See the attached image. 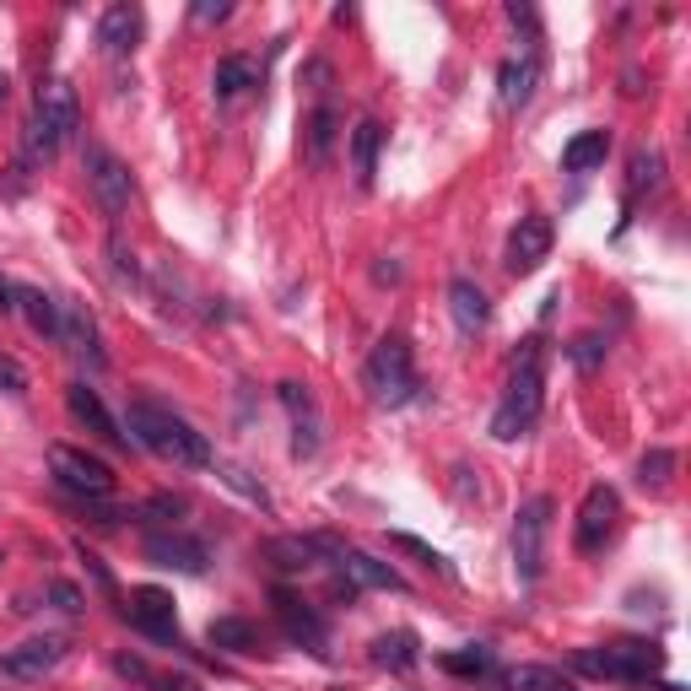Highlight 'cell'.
<instances>
[{"mask_svg":"<svg viewBox=\"0 0 691 691\" xmlns=\"http://www.w3.org/2000/svg\"><path fill=\"white\" fill-rule=\"evenodd\" d=\"M540 405H546V341L530 335V341H519V352H513L503 405L492 411V438L498 443L524 438V433L540 422Z\"/></svg>","mask_w":691,"mask_h":691,"instance_id":"1","label":"cell"},{"mask_svg":"<svg viewBox=\"0 0 691 691\" xmlns=\"http://www.w3.org/2000/svg\"><path fill=\"white\" fill-rule=\"evenodd\" d=\"M125 427H130V443H135V448H146V454H157V459H168V465L200 470V465L216 459L205 433H194L185 416H174V411L157 405V400H130Z\"/></svg>","mask_w":691,"mask_h":691,"instance_id":"2","label":"cell"},{"mask_svg":"<svg viewBox=\"0 0 691 691\" xmlns=\"http://www.w3.org/2000/svg\"><path fill=\"white\" fill-rule=\"evenodd\" d=\"M76 130H81V103H76L70 81H44L38 103H33V120H27V157L33 163H55Z\"/></svg>","mask_w":691,"mask_h":691,"instance_id":"3","label":"cell"},{"mask_svg":"<svg viewBox=\"0 0 691 691\" xmlns=\"http://www.w3.org/2000/svg\"><path fill=\"white\" fill-rule=\"evenodd\" d=\"M572 670L594 676V681H622V687H648L665 670V648L659 643H611V648H578Z\"/></svg>","mask_w":691,"mask_h":691,"instance_id":"4","label":"cell"},{"mask_svg":"<svg viewBox=\"0 0 691 691\" xmlns=\"http://www.w3.org/2000/svg\"><path fill=\"white\" fill-rule=\"evenodd\" d=\"M368 394H374L378 405H405V400H416V357H411V341L405 335H383L374 346V357H368Z\"/></svg>","mask_w":691,"mask_h":691,"instance_id":"5","label":"cell"},{"mask_svg":"<svg viewBox=\"0 0 691 691\" xmlns=\"http://www.w3.org/2000/svg\"><path fill=\"white\" fill-rule=\"evenodd\" d=\"M49 476H55V487H60L65 498H76V503H109L114 498V470L98 459V454H87V448H70V443H55L49 448Z\"/></svg>","mask_w":691,"mask_h":691,"instance_id":"6","label":"cell"},{"mask_svg":"<svg viewBox=\"0 0 691 691\" xmlns=\"http://www.w3.org/2000/svg\"><path fill=\"white\" fill-rule=\"evenodd\" d=\"M81 174H87V189H92L98 211H103L109 222H120V216L130 211V168L103 146V141H87V152H81Z\"/></svg>","mask_w":691,"mask_h":691,"instance_id":"7","label":"cell"},{"mask_svg":"<svg viewBox=\"0 0 691 691\" xmlns=\"http://www.w3.org/2000/svg\"><path fill=\"white\" fill-rule=\"evenodd\" d=\"M546 535H551V498H530L513 513V572L519 583H535L546 567Z\"/></svg>","mask_w":691,"mask_h":691,"instance_id":"8","label":"cell"},{"mask_svg":"<svg viewBox=\"0 0 691 691\" xmlns=\"http://www.w3.org/2000/svg\"><path fill=\"white\" fill-rule=\"evenodd\" d=\"M616 519H622V498H616V487L594 481V487L583 492V508H578V524H572V546H578L583 557L605 551V540L616 535Z\"/></svg>","mask_w":691,"mask_h":691,"instance_id":"9","label":"cell"},{"mask_svg":"<svg viewBox=\"0 0 691 691\" xmlns=\"http://www.w3.org/2000/svg\"><path fill=\"white\" fill-rule=\"evenodd\" d=\"M276 400L287 405V416H292V459H314L319 454V433H324V422H319V405L314 394H309V383H298V378H281L276 383Z\"/></svg>","mask_w":691,"mask_h":691,"instance_id":"10","label":"cell"},{"mask_svg":"<svg viewBox=\"0 0 691 691\" xmlns=\"http://www.w3.org/2000/svg\"><path fill=\"white\" fill-rule=\"evenodd\" d=\"M130 627L146 632V637H157V643H168V648H179V622H174V594L168 589H157V583H141V589H130Z\"/></svg>","mask_w":691,"mask_h":691,"instance_id":"11","label":"cell"},{"mask_svg":"<svg viewBox=\"0 0 691 691\" xmlns=\"http://www.w3.org/2000/svg\"><path fill=\"white\" fill-rule=\"evenodd\" d=\"M551 238H557L551 216H519V227L508 233L503 265L513 270V276H530V270H540V265L551 259Z\"/></svg>","mask_w":691,"mask_h":691,"instance_id":"12","label":"cell"},{"mask_svg":"<svg viewBox=\"0 0 691 691\" xmlns=\"http://www.w3.org/2000/svg\"><path fill=\"white\" fill-rule=\"evenodd\" d=\"M346 546L335 540V535H276L270 546H265V557L281 567V572H309L319 562H335Z\"/></svg>","mask_w":691,"mask_h":691,"instance_id":"13","label":"cell"},{"mask_svg":"<svg viewBox=\"0 0 691 691\" xmlns=\"http://www.w3.org/2000/svg\"><path fill=\"white\" fill-rule=\"evenodd\" d=\"M65 654H70V643L55 637V632H49V637H33V643H22V648L0 654V676H5V681H44Z\"/></svg>","mask_w":691,"mask_h":691,"instance_id":"14","label":"cell"},{"mask_svg":"<svg viewBox=\"0 0 691 691\" xmlns=\"http://www.w3.org/2000/svg\"><path fill=\"white\" fill-rule=\"evenodd\" d=\"M60 341L98 374V368H109V352H103V341H98V319L87 303H60Z\"/></svg>","mask_w":691,"mask_h":691,"instance_id":"15","label":"cell"},{"mask_svg":"<svg viewBox=\"0 0 691 691\" xmlns=\"http://www.w3.org/2000/svg\"><path fill=\"white\" fill-rule=\"evenodd\" d=\"M270 605H276V622H281V632H287L292 643H303V648H314V654L324 648V637H330V632H324V622H319L314 605H303V600H298L292 589H281V583L270 589Z\"/></svg>","mask_w":691,"mask_h":691,"instance_id":"16","label":"cell"},{"mask_svg":"<svg viewBox=\"0 0 691 691\" xmlns=\"http://www.w3.org/2000/svg\"><path fill=\"white\" fill-rule=\"evenodd\" d=\"M146 562L152 567H174V572H189V578H200L205 572V546L194 540V535H179V530H168V535H146Z\"/></svg>","mask_w":691,"mask_h":691,"instance_id":"17","label":"cell"},{"mask_svg":"<svg viewBox=\"0 0 691 691\" xmlns=\"http://www.w3.org/2000/svg\"><path fill=\"white\" fill-rule=\"evenodd\" d=\"M65 405H70V416L92 433V438L114 443V448H130V433H120V422L109 416V405L98 400V389H87V383H70L65 389Z\"/></svg>","mask_w":691,"mask_h":691,"instance_id":"18","label":"cell"},{"mask_svg":"<svg viewBox=\"0 0 691 691\" xmlns=\"http://www.w3.org/2000/svg\"><path fill=\"white\" fill-rule=\"evenodd\" d=\"M141 27H146L141 5H109V11L98 16V49H103L109 60H125L130 49L141 44Z\"/></svg>","mask_w":691,"mask_h":691,"instance_id":"19","label":"cell"},{"mask_svg":"<svg viewBox=\"0 0 691 691\" xmlns=\"http://www.w3.org/2000/svg\"><path fill=\"white\" fill-rule=\"evenodd\" d=\"M535 87H540V60L535 55H513V60L498 65V103L508 114H519L535 98Z\"/></svg>","mask_w":691,"mask_h":691,"instance_id":"20","label":"cell"},{"mask_svg":"<svg viewBox=\"0 0 691 691\" xmlns=\"http://www.w3.org/2000/svg\"><path fill=\"white\" fill-rule=\"evenodd\" d=\"M335 567H341V578L352 583V589H389V594H405V578L394 572L389 562H378V557H368V551H341L335 557Z\"/></svg>","mask_w":691,"mask_h":691,"instance_id":"21","label":"cell"},{"mask_svg":"<svg viewBox=\"0 0 691 691\" xmlns=\"http://www.w3.org/2000/svg\"><path fill=\"white\" fill-rule=\"evenodd\" d=\"M448 314H454V324H459L465 335H481L487 319H492V303H487V292H481L470 276H454V281H448Z\"/></svg>","mask_w":691,"mask_h":691,"instance_id":"22","label":"cell"},{"mask_svg":"<svg viewBox=\"0 0 691 691\" xmlns=\"http://www.w3.org/2000/svg\"><path fill=\"white\" fill-rule=\"evenodd\" d=\"M335 141H341V114L330 103H319L314 114L303 120V157H309V168H330Z\"/></svg>","mask_w":691,"mask_h":691,"instance_id":"23","label":"cell"},{"mask_svg":"<svg viewBox=\"0 0 691 691\" xmlns=\"http://www.w3.org/2000/svg\"><path fill=\"white\" fill-rule=\"evenodd\" d=\"M11 292H16V314L27 319V330H33V335L60 341V303H55L44 287H11Z\"/></svg>","mask_w":691,"mask_h":691,"instance_id":"24","label":"cell"},{"mask_svg":"<svg viewBox=\"0 0 691 691\" xmlns=\"http://www.w3.org/2000/svg\"><path fill=\"white\" fill-rule=\"evenodd\" d=\"M611 157V130H578L562 146V168L567 174H589Z\"/></svg>","mask_w":691,"mask_h":691,"instance_id":"25","label":"cell"},{"mask_svg":"<svg viewBox=\"0 0 691 691\" xmlns=\"http://www.w3.org/2000/svg\"><path fill=\"white\" fill-rule=\"evenodd\" d=\"M378 146H383V125L378 120H363V125L352 130V179L368 189L378 174Z\"/></svg>","mask_w":691,"mask_h":691,"instance_id":"26","label":"cell"},{"mask_svg":"<svg viewBox=\"0 0 691 691\" xmlns=\"http://www.w3.org/2000/svg\"><path fill=\"white\" fill-rule=\"evenodd\" d=\"M249 87H254V60H244V55H222V60H216V76H211V92H216L222 103L244 98Z\"/></svg>","mask_w":691,"mask_h":691,"instance_id":"27","label":"cell"},{"mask_svg":"<svg viewBox=\"0 0 691 691\" xmlns=\"http://www.w3.org/2000/svg\"><path fill=\"white\" fill-rule=\"evenodd\" d=\"M205 637H211V648H222V654H254V648H259V632H254V622H244V616H216Z\"/></svg>","mask_w":691,"mask_h":691,"instance_id":"28","label":"cell"},{"mask_svg":"<svg viewBox=\"0 0 691 691\" xmlns=\"http://www.w3.org/2000/svg\"><path fill=\"white\" fill-rule=\"evenodd\" d=\"M422 654H416V632H378L374 637V665L383 670H411Z\"/></svg>","mask_w":691,"mask_h":691,"instance_id":"29","label":"cell"},{"mask_svg":"<svg viewBox=\"0 0 691 691\" xmlns=\"http://www.w3.org/2000/svg\"><path fill=\"white\" fill-rule=\"evenodd\" d=\"M508 691H578V687L557 665H513L508 670Z\"/></svg>","mask_w":691,"mask_h":691,"instance_id":"30","label":"cell"},{"mask_svg":"<svg viewBox=\"0 0 691 691\" xmlns=\"http://www.w3.org/2000/svg\"><path fill=\"white\" fill-rule=\"evenodd\" d=\"M659 179H665V157H659L654 146H637V152H632V168H627V200L654 194Z\"/></svg>","mask_w":691,"mask_h":691,"instance_id":"31","label":"cell"},{"mask_svg":"<svg viewBox=\"0 0 691 691\" xmlns=\"http://www.w3.org/2000/svg\"><path fill=\"white\" fill-rule=\"evenodd\" d=\"M448 676H465V681H476V676H492V648L487 643H470V648H454V654H443L438 659Z\"/></svg>","mask_w":691,"mask_h":691,"instance_id":"32","label":"cell"},{"mask_svg":"<svg viewBox=\"0 0 691 691\" xmlns=\"http://www.w3.org/2000/svg\"><path fill=\"white\" fill-rule=\"evenodd\" d=\"M676 476V448H648L643 459H637V481L643 487H665Z\"/></svg>","mask_w":691,"mask_h":691,"instance_id":"33","label":"cell"},{"mask_svg":"<svg viewBox=\"0 0 691 691\" xmlns=\"http://www.w3.org/2000/svg\"><path fill=\"white\" fill-rule=\"evenodd\" d=\"M389 546H394V551H405V557H416L422 567H433V572H443V578H448V562H443V557L433 551V546H427V540H416V535L394 530V535H389Z\"/></svg>","mask_w":691,"mask_h":691,"instance_id":"34","label":"cell"},{"mask_svg":"<svg viewBox=\"0 0 691 691\" xmlns=\"http://www.w3.org/2000/svg\"><path fill=\"white\" fill-rule=\"evenodd\" d=\"M567 357H572L583 374H594V368L605 363V335H578V341L567 346Z\"/></svg>","mask_w":691,"mask_h":691,"instance_id":"35","label":"cell"},{"mask_svg":"<svg viewBox=\"0 0 691 691\" xmlns=\"http://www.w3.org/2000/svg\"><path fill=\"white\" fill-rule=\"evenodd\" d=\"M109 259H114V281H120V287H135V281H141V265H135V254L125 249L120 233L109 238Z\"/></svg>","mask_w":691,"mask_h":691,"instance_id":"36","label":"cell"},{"mask_svg":"<svg viewBox=\"0 0 691 691\" xmlns=\"http://www.w3.org/2000/svg\"><path fill=\"white\" fill-rule=\"evenodd\" d=\"M0 389L5 394H27V368L16 357H5V352H0Z\"/></svg>","mask_w":691,"mask_h":691,"instance_id":"37","label":"cell"},{"mask_svg":"<svg viewBox=\"0 0 691 691\" xmlns=\"http://www.w3.org/2000/svg\"><path fill=\"white\" fill-rule=\"evenodd\" d=\"M189 16H194L200 27H211V22H227V16H233V5H227V0H200Z\"/></svg>","mask_w":691,"mask_h":691,"instance_id":"38","label":"cell"},{"mask_svg":"<svg viewBox=\"0 0 691 691\" xmlns=\"http://www.w3.org/2000/svg\"><path fill=\"white\" fill-rule=\"evenodd\" d=\"M114 676H125V681H152V670H146L141 654H114Z\"/></svg>","mask_w":691,"mask_h":691,"instance_id":"39","label":"cell"},{"mask_svg":"<svg viewBox=\"0 0 691 691\" xmlns=\"http://www.w3.org/2000/svg\"><path fill=\"white\" fill-rule=\"evenodd\" d=\"M49 600H55L60 611H81V589H76V583H60V578L49 583Z\"/></svg>","mask_w":691,"mask_h":691,"instance_id":"40","label":"cell"},{"mask_svg":"<svg viewBox=\"0 0 691 691\" xmlns=\"http://www.w3.org/2000/svg\"><path fill=\"white\" fill-rule=\"evenodd\" d=\"M146 687H152V691H200L194 681H189V676H152Z\"/></svg>","mask_w":691,"mask_h":691,"instance_id":"41","label":"cell"},{"mask_svg":"<svg viewBox=\"0 0 691 691\" xmlns=\"http://www.w3.org/2000/svg\"><path fill=\"white\" fill-rule=\"evenodd\" d=\"M508 22H513V27H530V33H535V27H540V16H535V11H530V5H519V0H513V5H508Z\"/></svg>","mask_w":691,"mask_h":691,"instance_id":"42","label":"cell"},{"mask_svg":"<svg viewBox=\"0 0 691 691\" xmlns=\"http://www.w3.org/2000/svg\"><path fill=\"white\" fill-rule=\"evenodd\" d=\"M0 314H16V292H11L5 276H0Z\"/></svg>","mask_w":691,"mask_h":691,"instance_id":"43","label":"cell"},{"mask_svg":"<svg viewBox=\"0 0 691 691\" xmlns=\"http://www.w3.org/2000/svg\"><path fill=\"white\" fill-rule=\"evenodd\" d=\"M622 81H627V87H622V92H627V98H637V92H643V76H637V70H627V76H622Z\"/></svg>","mask_w":691,"mask_h":691,"instance_id":"44","label":"cell"},{"mask_svg":"<svg viewBox=\"0 0 691 691\" xmlns=\"http://www.w3.org/2000/svg\"><path fill=\"white\" fill-rule=\"evenodd\" d=\"M5 98H11V76L0 70V109H5Z\"/></svg>","mask_w":691,"mask_h":691,"instance_id":"45","label":"cell"}]
</instances>
